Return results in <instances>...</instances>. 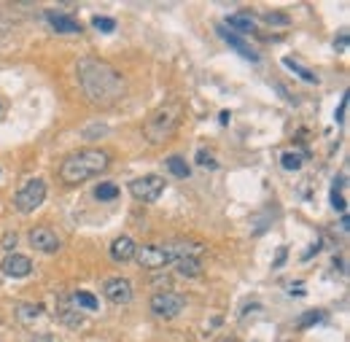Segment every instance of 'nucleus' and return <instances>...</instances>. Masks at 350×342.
I'll list each match as a JSON object with an SVG mask.
<instances>
[{
  "label": "nucleus",
  "instance_id": "10",
  "mask_svg": "<svg viewBox=\"0 0 350 342\" xmlns=\"http://www.w3.org/2000/svg\"><path fill=\"white\" fill-rule=\"evenodd\" d=\"M0 272L8 278H27L33 272V261L22 254H5L3 264H0Z\"/></svg>",
  "mask_w": 350,
  "mask_h": 342
},
{
  "label": "nucleus",
  "instance_id": "24",
  "mask_svg": "<svg viewBox=\"0 0 350 342\" xmlns=\"http://www.w3.org/2000/svg\"><path fill=\"white\" fill-rule=\"evenodd\" d=\"M197 162H200V165H202L205 170H216V168H219L216 157H213L211 151H205V148H202V151H197Z\"/></svg>",
  "mask_w": 350,
  "mask_h": 342
},
{
  "label": "nucleus",
  "instance_id": "14",
  "mask_svg": "<svg viewBox=\"0 0 350 342\" xmlns=\"http://www.w3.org/2000/svg\"><path fill=\"white\" fill-rule=\"evenodd\" d=\"M219 36L226 43H229L232 49H237V51H240V54H243L245 60H251V62H259V54H256V51H254V49H251L248 43L243 41V38H240L237 33H232V30H226V27H219Z\"/></svg>",
  "mask_w": 350,
  "mask_h": 342
},
{
  "label": "nucleus",
  "instance_id": "11",
  "mask_svg": "<svg viewBox=\"0 0 350 342\" xmlns=\"http://www.w3.org/2000/svg\"><path fill=\"white\" fill-rule=\"evenodd\" d=\"M30 246H33L36 251H41V254H57V251H59L57 235H54L51 229H46V226H38V229L30 232Z\"/></svg>",
  "mask_w": 350,
  "mask_h": 342
},
{
  "label": "nucleus",
  "instance_id": "7",
  "mask_svg": "<svg viewBox=\"0 0 350 342\" xmlns=\"http://www.w3.org/2000/svg\"><path fill=\"white\" fill-rule=\"evenodd\" d=\"M183 310V297L175 294V291H157L151 297V313L159 315V318H175L178 313Z\"/></svg>",
  "mask_w": 350,
  "mask_h": 342
},
{
  "label": "nucleus",
  "instance_id": "27",
  "mask_svg": "<svg viewBox=\"0 0 350 342\" xmlns=\"http://www.w3.org/2000/svg\"><path fill=\"white\" fill-rule=\"evenodd\" d=\"M321 321H323V313H321V310H312V313H305V315H302L299 326L305 329V326H312V324H321Z\"/></svg>",
  "mask_w": 350,
  "mask_h": 342
},
{
  "label": "nucleus",
  "instance_id": "19",
  "mask_svg": "<svg viewBox=\"0 0 350 342\" xmlns=\"http://www.w3.org/2000/svg\"><path fill=\"white\" fill-rule=\"evenodd\" d=\"M165 165H167V170L173 172L175 178H189V175H191V168L186 165V159H183V157H167V162H165Z\"/></svg>",
  "mask_w": 350,
  "mask_h": 342
},
{
  "label": "nucleus",
  "instance_id": "4",
  "mask_svg": "<svg viewBox=\"0 0 350 342\" xmlns=\"http://www.w3.org/2000/svg\"><path fill=\"white\" fill-rule=\"evenodd\" d=\"M135 261L143 269H165V267L175 264L178 256H175L173 246L167 243V246H143V248H137L135 251Z\"/></svg>",
  "mask_w": 350,
  "mask_h": 342
},
{
  "label": "nucleus",
  "instance_id": "17",
  "mask_svg": "<svg viewBox=\"0 0 350 342\" xmlns=\"http://www.w3.org/2000/svg\"><path fill=\"white\" fill-rule=\"evenodd\" d=\"M44 315V307L41 304H27V302H19L16 304V318L22 321V324H33V321H38Z\"/></svg>",
  "mask_w": 350,
  "mask_h": 342
},
{
  "label": "nucleus",
  "instance_id": "28",
  "mask_svg": "<svg viewBox=\"0 0 350 342\" xmlns=\"http://www.w3.org/2000/svg\"><path fill=\"white\" fill-rule=\"evenodd\" d=\"M345 114H348V92L342 94V103L337 108V124H345Z\"/></svg>",
  "mask_w": 350,
  "mask_h": 342
},
{
  "label": "nucleus",
  "instance_id": "21",
  "mask_svg": "<svg viewBox=\"0 0 350 342\" xmlns=\"http://www.w3.org/2000/svg\"><path fill=\"white\" fill-rule=\"evenodd\" d=\"M70 300L76 307H84V310H97L100 307V302L94 300V294H89V291H76V294H70Z\"/></svg>",
  "mask_w": 350,
  "mask_h": 342
},
{
  "label": "nucleus",
  "instance_id": "6",
  "mask_svg": "<svg viewBox=\"0 0 350 342\" xmlns=\"http://www.w3.org/2000/svg\"><path fill=\"white\" fill-rule=\"evenodd\" d=\"M165 189H167V183H165V178L162 175H143V178H135L130 183V194L137 200V202H157L162 194H165Z\"/></svg>",
  "mask_w": 350,
  "mask_h": 342
},
{
  "label": "nucleus",
  "instance_id": "5",
  "mask_svg": "<svg viewBox=\"0 0 350 342\" xmlns=\"http://www.w3.org/2000/svg\"><path fill=\"white\" fill-rule=\"evenodd\" d=\"M44 200H46V183L41 178L27 181V183L14 194V205H16L19 213H33V211H38V208L44 205Z\"/></svg>",
  "mask_w": 350,
  "mask_h": 342
},
{
  "label": "nucleus",
  "instance_id": "29",
  "mask_svg": "<svg viewBox=\"0 0 350 342\" xmlns=\"http://www.w3.org/2000/svg\"><path fill=\"white\" fill-rule=\"evenodd\" d=\"M334 49L337 51H345L348 49V36H340V41H334Z\"/></svg>",
  "mask_w": 350,
  "mask_h": 342
},
{
  "label": "nucleus",
  "instance_id": "32",
  "mask_svg": "<svg viewBox=\"0 0 350 342\" xmlns=\"http://www.w3.org/2000/svg\"><path fill=\"white\" fill-rule=\"evenodd\" d=\"M5 246H8V248L16 246V235H5Z\"/></svg>",
  "mask_w": 350,
  "mask_h": 342
},
{
  "label": "nucleus",
  "instance_id": "26",
  "mask_svg": "<svg viewBox=\"0 0 350 342\" xmlns=\"http://www.w3.org/2000/svg\"><path fill=\"white\" fill-rule=\"evenodd\" d=\"M100 33H113L116 30V22L111 19V16H94V22H92Z\"/></svg>",
  "mask_w": 350,
  "mask_h": 342
},
{
  "label": "nucleus",
  "instance_id": "30",
  "mask_svg": "<svg viewBox=\"0 0 350 342\" xmlns=\"http://www.w3.org/2000/svg\"><path fill=\"white\" fill-rule=\"evenodd\" d=\"M108 127H100V129H84V137H94V135H105Z\"/></svg>",
  "mask_w": 350,
  "mask_h": 342
},
{
  "label": "nucleus",
  "instance_id": "16",
  "mask_svg": "<svg viewBox=\"0 0 350 342\" xmlns=\"http://www.w3.org/2000/svg\"><path fill=\"white\" fill-rule=\"evenodd\" d=\"M175 269L180 278H200L202 275V261L200 259H178Z\"/></svg>",
  "mask_w": 350,
  "mask_h": 342
},
{
  "label": "nucleus",
  "instance_id": "12",
  "mask_svg": "<svg viewBox=\"0 0 350 342\" xmlns=\"http://www.w3.org/2000/svg\"><path fill=\"white\" fill-rule=\"evenodd\" d=\"M135 251H137V246H135L132 237H116V240L111 243V259H113L116 264L132 261V259H135Z\"/></svg>",
  "mask_w": 350,
  "mask_h": 342
},
{
  "label": "nucleus",
  "instance_id": "2",
  "mask_svg": "<svg viewBox=\"0 0 350 342\" xmlns=\"http://www.w3.org/2000/svg\"><path fill=\"white\" fill-rule=\"evenodd\" d=\"M111 165V154L103 151V148H84V151H76L70 154L62 165H59V181L65 186H79L89 178L100 175L103 170H108Z\"/></svg>",
  "mask_w": 350,
  "mask_h": 342
},
{
  "label": "nucleus",
  "instance_id": "31",
  "mask_svg": "<svg viewBox=\"0 0 350 342\" xmlns=\"http://www.w3.org/2000/svg\"><path fill=\"white\" fill-rule=\"evenodd\" d=\"M283 261H286V248H280V251H278V261H275V267H280Z\"/></svg>",
  "mask_w": 350,
  "mask_h": 342
},
{
  "label": "nucleus",
  "instance_id": "15",
  "mask_svg": "<svg viewBox=\"0 0 350 342\" xmlns=\"http://www.w3.org/2000/svg\"><path fill=\"white\" fill-rule=\"evenodd\" d=\"M226 25H229V27H234V30H240V33H254V30H256L254 16H251V14H245V11L229 14V16H226Z\"/></svg>",
  "mask_w": 350,
  "mask_h": 342
},
{
  "label": "nucleus",
  "instance_id": "1",
  "mask_svg": "<svg viewBox=\"0 0 350 342\" xmlns=\"http://www.w3.org/2000/svg\"><path fill=\"white\" fill-rule=\"evenodd\" d=\"M79 84L84 89V94L89 97L92 105L100 108H111L116 103H122V97L127 94V81L124 76L108 65L105 60L97 57H84L79 60Z\"/></svg>",
  "mask_w": 350,
  "mask_h": 342
},
{
  "label": "nucleus",
  "instance_id": "9",
  "mask_svg": "<svg viewBox=\"0 0 350 342\" xmlns=\"http://www.w3.org/2000/svg\"><path fill=\"white\" fill-rule=\"evenodd\" d=\"M103 297L111 304H127L132 300V283L124 278H111L103 286Z\"/></svg>",
  "mask_w": 350,
  "mask_h": 342
},
{
  "label": "nucleus",
  "instance_id": "22",
  "mask_svg": "<svg viewBox=\"0 0 350 342\" xmlns=\"http://www.w3.org/2000/svg\"><path fill=\"white\" fill-rule=\"evenodd\" d=\"M94 197H97V200H103V202H111V200H116V197H119V186H116V183H111V181H108V183H100V186L94 189Z\"/></svg>",
  "mask_w": 350,
  "mask_h": 342
},
{
  "label": "nucleus",
  "instance_id": "8",
  "mask_svg": "<svg viewBox=\"0 0 350 342\" xmlns=\"http://www.w3.org/2000/svg\"><path fill=\"white\" fill-rule=\"evenodd\" d=\"M57 318H59V324L62 326H68V329H79V326H84V313L73 304L70 297H59L57 302Z\"/></svg>",
  "mask_w": 350,
  "mask_h": 342
},
{
  "label": "nucleus",
  "instance_id": "18",
  "mask_svg": "<svg viewBox=\"0 0 350 342\" xmlns=\"http://www.w3.org/2000/svg\"><path fill=\"white\" fill-rule=\"evenodd\" d=\"M342 186H345V175H340V178L334 181V186H332V205H334V211H337V213L345 215L348 202H345V197H342Z\"/></svg>",
  "mask_w": 350,
  "mask_h": 342
},
{
  "label": "nucleus",
  "instance_id": "3",
  "mask_svg": "<svg viewBox=\"0 0 350 342\" xmlns=\"http://www.w3.org/2000/svg\"><path fill=\"white\" fill-rule=\"evenodd\" d=\"M183 116H186V108H183V103H180V100H170V103H165V105H162V108H157V111H154V116L146 122V127H143L146 140H148V143H154V146L167 143L175 132L180 129Z\"/></svg>",
  "mask_w": 350,
  "mask_h": 342
},
{
  "label": "nucleus",
  "instance_id": "20",
  "mask_svg": "<svg viewBox=\"0 0 350 342\" xmlns=\"http://www.w3.org/2000/svg\"><path fill=\"white\" fill-rule=\"evenodd\" d=\"M283 65H286L288 70H294V73H297L302 81H307V84H318V76H315V73H310L307 68H302L299 62H294L291 57H286V60H283Z\"/></svg>",
  "mask_w": 350,
  "mask_h": 342
},
{
  "label": "nucleus",
  "instance_id": "13",
  "mask_svg": "<svg viewBox=\"0 0 350 342\" xmlns=\"http://www.w3.org/2000/svg\"><path fill=\"white\" fill-rule=\"evenodd\" d=\"M49 25L57 30V33H81V25L70 16V14H59V11H49L46 14Z\"/></svg>",
  "mask_w": 350,
  "mask_h": 342
},
{
  "label": "nucleus",
  "instance_id": "25",
  "mask_svg": "<svg viewBox=\"0 0 350 342\" xmlns=\"http://www.w3.org/2000/svg\"><path fill=\"white\" fill-rule=\"evenodd\" d=\"M264 22H267V25H280V27L291 25V19H288L286 14H280V11H269V14H264Z\"/></svg>",
  "mask_w": 350,
  "mask_h": 342
},
{
  "label": "nucleus",
  "instance_id": "23",
  "mask_svg": "<svg viewBox=\"0 0 350 342\" xmlns=\"http://www.w3.org/2000/svg\"><path fill=\"white\" fill-rule=\"evenodd\" d=\"M302 162H305V154H299V151H286V154L280 157V165L291 172L299 170V168H302Z\"/></svg>",
  "mask_w": 350,
  "mask_h": 342
}]
</instances>
